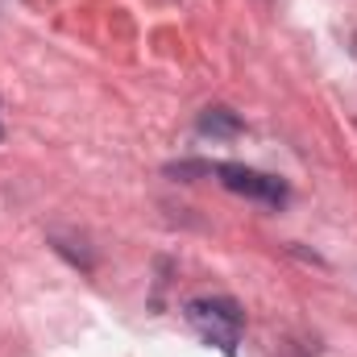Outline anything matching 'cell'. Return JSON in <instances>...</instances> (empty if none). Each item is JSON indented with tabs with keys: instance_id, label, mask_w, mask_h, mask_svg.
Wrapping results in <instances>:
<instances>
[{
	"instance_id": "1",
	"label": "cell",
	"mask_w": 357,
	"mask_h": 357,
	"mask_svg": "<svg viewBox=\"0 0 357 357\" xmlns=\"http://www.w3.org/2000/svg\"><path fill=\"white\" fill-rule=\"evenodd\" d=\"M183 316H187V324L195 328V337L204 345L237 357L241 333H245V312L233 295H195V299H187Z\"/></svg>"
},
{
	"instance_id": "2",
	"label": "cell",
	"mask_w": 357,
	"mask_h": 357,
	"mask_svg": "<svg viewBox=\"0 0 357 357\" xmlns=\"http://www.w3.org/2000/svg\"><path fill=\"white\" fill-rule=\"evenodd\" d=\"M212 175L220 178L225 191L258 199V204H270V208H282L291 199V191H287L282 178L266 175V171H254V167H241V162H212Z\"/></svg>"
},
{
	"instance_id": "3",
	"label": "cell",
	"mask_w": 357,
	"mask_h": 357,
	"mask_svg": "<svg viewBox=\"0 0 357 357\" xmlns=\"http://www.w3.org/2000/svg\"><path fill=\"white\" fill-rule=\"evenodd\" d=\"M195 129H199V137H237L241 133V116L233 108H225V104H212V108H204L195 116Z\"/></svg>"
},
{
	"instance_id": "4",
	"label": "cell",
	"mask_w": 357,
	"mask_h": 357,
	"mask_svg": "<svg viewBox=\"0 0 357 357\" xmlns=\"http://www.w3.org/2000/svg\"><path fill=\"white\" fill-rule=\"evenodd\" d=\"M354 59H357V33H354Z\"/></svg>"
},
{
	"instance_id": "5",
	"label": "cell",
	"mask_w": 357,
	"mask_h": 357,
	"mask_svg": "<svg viewBox=\"0 0 357 357\" xmlns=\"http://www.w3.org/2000/svg\"><path fill=\"white\" fill-rule=\"evenodd\" d=\"M0 137H4V125H0Z\"/></svg>"
}]
</instances>
